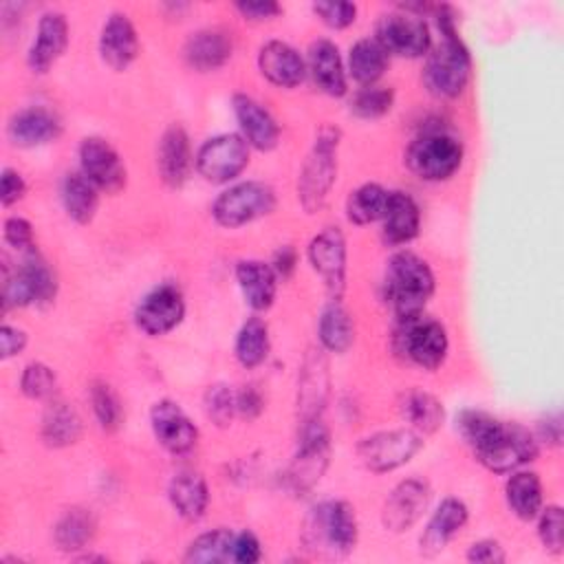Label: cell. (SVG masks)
Instances as JSON below:
<instances>
[{
    "label": "cell",
    "instance_id": "1",
    "mask_svg": "<svg viewBox=\"0 0 564 564\" xmlns=\"http://www.w3.org/2000/svg\"><path fill=\"white\" fill-rule=\"evenodd\" d=\"M430 11L434 13L441 42L427 51L423 84L434 97L454 99L469 82L471 57L456 29V11L449 4H434Z\"/></svg>",
    "mask_w": 564,
    "mask_h": 564
},
{
    "label": "cell",
    "instance_id": "2",
    "mask_svg": "<svg viewBox=\"0 0 564 564\" xmlns=\"http://www.w3.org/2000/svg\"><path fill=\"white\" fill-rule=\"evenodd\" d=\"M359 535L357 513L346 500H324L302 522V544L315 557L341 560L352 553Z\"/></svg>",
    "mask_w": 564,
    "mask_h": 564
},
{
    "label": "cell",
    "instance_id": "3",
    "mask_svg": "<svg viewBox=\"0 0 564 564\" xmlns=\"http://www.w3.org/2000/svg\"><path fill=\"white\" fill-rule=\"evenodd\" d=\"M434 286V273L421 256L412 251H397L390 256L383 278V297L397 319L423 313Z\"/></svg>",
    "mask_w": 564,
    "mask_h": 564
},
{
    "label": "cell",
    "instance_id": "4",
    "mask_svg": "<svg viewBox=\"0 0 564 564\" xmlns=\"http://www.w3.org/2000/svg\"><path fill=\"white\" fill-rule=\"evenodd\" d=\"M463 141L445 126L423 128L405 150V163L423 181H447L463 163Z\"/></svg>",
    "mask_w": 564,
    "mask_h": 564
},
{
    "label": "cell",
    "instance_id": "5",
    "mask_svg": "<svg viewBox=\"0 0 564 564\" xmlns=\"http://www.w3.org/2000/svg\"><path fill=\"white\" fill-rule=\"evenodd\" d=\"M341 132L333 126H322L311 152L306 154L297 176V198L306 214L324 207L337 178V148Z\"/></svg>",
    "mask_w": 564,
    "mask_h": 564
},
{
    "label": "cell",
    "instance_id": "6",
    "mask_svg": "<svg viewBox=\"0 0 564 564\" xmlns=\"http://www.w3.org/2000/svg\"><path fill=\"white\" fill-rule=\"evenodd\" d=\"M392 348L405 361L432 372L445 364L449 352V337L441 322L419 313L397 319Z\"/></svg>",
    "mask_w": 564,
    "mask_h": 564
},
{
    "label": "cell",
    "instance_id": "7",
    "mask_svg": "<svg viewBox=\"0 0 564 564\" xmlns=\"http://www.w3.org/2000/svg\"><path fill=\"white\" fill-rule=\"evenodd\" d=\"M275 189L264 181H240L223 189L212 203V216L220 227L236 229L269 216L275 209Z\"/></svg>",
    "mask_w": 564,
    "mask_h": 564
},
{
    "label": "cell",
    "instance_id": "8",
    "mask_svg": "<svg viewBox=\"0 0 564 564\" xmlns=\"http://www.w3.org/2000/svg\"><path fill=\"white\" fill-rule=\"evenodd\" d=\"M328 458H330V434L326 425L319 419L300 425L297 452L284 474L286 487L297 496L311 491L319 482L322 474L326 471Z\"/></svg>",
    "mask_w": 564,
    "mask_h": 564
},
{
    "label": "cell",
    "instance_id": "9",
    "mask_svg": "<svg viewBox=\"0 0 564 564\" xmlns=\"http://www.w3.org/2000/svg\"><path fill=\"white\" fill-rule=\"evenodd\" d=\"M375 40L388 55L408 59L423 57L432 48L430 26L423 13H416L408 7L383 13L375 26Z\"/></svg>",
    "mask_w": 564,
    "mask_h": 564
},
{
    "label": "cell",
    "instance_id": "10",
    "mask_svg": "<svg viewBox=\"0 0 564 564\" xmlns=\"http://www.w3.org/2000/svg\"><path fill=\"white\" fill-rule=\"evenodd\" d=\"M423 436L412 427L381 430L357 443V456L372 474H386L403 467L423 449Z\"/></svg>",
    "mask_w": 564,
    "mask_h": 564
},
{
    "label": "cell",
    "instance_id": "11",
    "mask_svg": "<svg viewBox=\"0 0 564 564\" xmlns=\"http://www.w3.org/2000/svg\"><path fill=\"white\" fill-rule=\"evenodd\" d=\"M249 156L251 148L240 132H223L203 141L194 154V167L207 183L223 185L242 174Z\"/></svg>",
    "mask_w": 564,
    "mask_h": 564
},
{
    "label": "cell",
    "instance_id": "12",
    "mask_svg": "<svg viewBox=\"0 0 564 564\" xmlns=\"http://www.w3.org/2000/svg\"><path fill=\"white\" fill-rule=\"evenodd\" d=\"M57 295V280L51 267L35 253H31L11 275H4L2 306L24 308L31 304L46 306Z\"/></svg>",
    "mask_w": 564,
    "mask_h": 564
},
{
    "label": "cell",
    "instance_id": "13",
    "mask_svg": "<svg viewBox=\"0 0 564 564\" xmlns=\"http://www.w3.org/2000/svg\"><path fill=\"white\" fill-rule=\"evenodd\" d=\"M478 463L494 474H509L540 454V443L531 430L520 423H502L498 434L480 449L474 452Z\"/></svg>",
    "mask_w": 564,
    "mask_h": 564
},
{
    "label": "cell",
    "instance_id": "14",
    "mask_svg": "<svg viewBox=\"0 0 564 564\" xmlns=\"http://www.w3.org/2000/svg\"><path fill=\"white\" fill-rule=\"evenodd\" d=\"M313 271L322 278L330 300H341L346 289V238L339 227H326L315 234L306 249Z\"/></svg>",
    "mask_w": 564,
    "mask_h": 564
},
{
    "label": "cell",
    "instance_id": "15",
    "mask_svg": "<svg viewBox=\"0 0 564 564\" xmlns=\"http://www.w3.org/2000/svg\"><path fill=\"white\" fill-rule=\"evenodd\" d=\"M185 317V297L176 284L163 282L148 291L134 308V324L150 337L174 330Z\"/></svg>",
    "mask_w": 564,
    "mask_h": 564
},
{
    "label": "cell",
    "instance_id": "16",
    "mask_svg": "<svg viewBox=\"0 0 564 564\" xmlns=\"http://www.w3.org/2000/svg\"><path fill=\"white\" fill-rule=\"evenodd\" d=\"M79 172L106 194H117L126 187L128 172L119 152L101 137H86L79 143Z\"/></svg>",
    "mask_w": 564,
    "mask_h": 564
},
{
    "label": "cell",
    "instance_id": "17",
    "mask_svg": "<svg viewBox=\"0 0 564 564\" xmlns=\"http://www.w3.org/2000/svg\"><path fill=\"white\" fill-rule=\"evenodd\" d=\"M330 394V372L326 350L322 346L308 348L300 381H297V421L300 425L317 421L324 412V405Z\"/></svg>",
    "mask_w": 564,
    "mask_h": 564
},
{
    "label": "cell",
    "instance_id": "18",
    "mask_svg": "<svg viewBox=\"0 0 564 564\" xmlns=\"http://www.w3.org/2000/svg\"><path fill=\"white\" fill-rule=\"evenodd\" d=\"M432 500V489L421 478H405L394 485L381 509V524L392 533L412 529L425 513Z\"/></svg>",
    "mask_w": 564,
    "mask_h": 564
},
{
    "label": "cell",
    "instance_id": "19",
    "mask_svg": "<svg viewBox=\"0 0 564 564\" xmlns=\"http://www.w3.org/2000/svg\"><path fill=\"white\" fill-rule=\"evenodd\" d=\"M150 425L159 445L176 456L194 449L198 441V427L172 399H161L150 408Z\"/></svg>",
    "mask_w": 564,
    "mask_h": 564
},
{
    "label": "cell",
    "instance_id": "20",
    "mask_svg": "<svg viewBox=\"0 0 564 564\" xmlns=\"http://www.w3.org/2000/svg\"><path fill=\"white\" fill-rule=\"evenodd\" d=\"M231 108L242 139L258 152H271L280 143V126L273 115L251 95L236 93Z\"/></svg>",
    "mask_w": 564,
    "mask_h": 564
},
{
    "label": "cell",
    "instance_id": "21",
    "mask_svg": "<svg viewBox=\"0 0 564 564\" xmlns=\"http://www.w3.org/2000/svg\"><path fill=\"white\" fill-rule=\"evenodd\" d=\"M159 176L167 187H183L194 167L192 143L181 123H172L163 130L156 148Z\"/></svg>",
    "mask_w": 564,
    "mask_h": 564
},
{
    "label": "cell",
    "instance_id": "22",
    "mask_svg": "<svg viewBox=\"0 0 564 564\" xmlns=\"http://www.w3.org/2000/svg\"><path fill=\"white\" fill-rule=\"evenodd\" d=\"M99 55L112 70H126L139 55V35L123 11H112L99 33Z\"/></svg>",
    "mask_w": 564,
    "mask_h": 564
},
{
    "label": "cell",
    "instance_id": "23",
    "mask_svg": "<svg viewBox=\"0 0 564 564\" xmlns=\"http://www.w3.org/2000/svg\"><path fill=\"white\" fill-rule=\"evenodd\" d=\"M68 46V20L59 11L42 13L35 31V40L26 53V64L33 73H46Z\"/></svg>",
    "mask_w": 564,
    "mask_h": 564
},
{
    "label": "cell",
    "instance_id": "24",
    "mask_svg": "<svg viewBox=\"0 0 564 564\" xmlns=\"http://www.w3.org/2000/svg\"><path fill=\"white\" fill-rule=\"evenodd\" d=\"M258 68L273 86L295 88L306 77V62L289 42L269 40L258 51Z\"/></svg>",
    "mask_w": 564,
    "mask_h": 564
},
{
    "label": "cell",
    "instance_id": "25",
    "mask_svg": "<svg viewBox=\"0 0 564 564\" xmlns=\"http://www.w3.org/2000/svg\"><path fill=\"white\" fill-rule=\"evenodd\" d=\"M306 53V70L315 86L328 97H344L348 93V75L337 44L322 37L311 42Z\"/></svg>",
    "mask_w": 564,
    "mask_h": 564
},
{
    "label": "cell",
    "instance_id": "26",
    "mask_svg": "<svg viewBox=\"0 0 564 564\" xmlns=\"http://www.w3.org/2000/svg\"><path fill=\"white\" fill-rule=\"evenodd\" d=\"M469 511L467 505L458 498H445L441 505L434 509L430 516L421 538H419V549L423 555H436L441 553L447 542L467 524Z\"/></svg>",
    "mask_w": 564,
    "mask_h": 564
},
{
    "label": "cell",
    "instance_id": "27",
    "mask_svg": "<svg viewBox=\"0 0 564 564\" xmlns=\"http://www.w3.org/2000/svg\"><path fill=\"white\" fill-rule=\"evenodd\" d=\"M7 134L18 148H37L55 141L62 134V123L48 108L31 106L9 119Z\"/></svg>",
    "mask_w": 564,
    "mask_h": 564
},
{
    "label": "cell",
    "instance_id": "28",
    "mask_svg": "<svg viewBox=\"0 0 564 564\" xmlns=\"http://www.w3.org/2000/svg\"><path fill=\"white\" fill-rule=\"evenodd\" d=\"M234 42L223 29H200L192 33L183 46L185 62L200 73L216 70L229 62Z\"/></svg>",
    "mask_w": 564,
    "mask_h": 564
},
{
    "label": "cell",
    "instance_id": "29",
    "mask_svg": "<svg viewBox=\"0 0 564 564\" xmlns=\"http://www.w3.org/2000/svg\"><path fill=\"white\" fill-rule=\"evenodd\" d=\"M421 212L416 200L408 192L392 189L386 214L381 218V236L390 247L408 245L419 236Z\"/></svg>",
    "mask_w": 564,
    "mask_h": 564
},
{
    "label": "cell",
    "instance_id": "30",
    "mask_svg": "<svg viewBox=\"0 0 564 564\" xmlns=\"http://www.w3.org/2000/svg\"><path fill=\"white\" fill-rule=\"evenodd\" d=\"M278 275L262 260H240L236 264V282L249 308L267 311L278 293Z\"/></svg>",
    "mask_w": 564,
    "mask_h": 564
},
{
    "label": "cell",
    "instance_id": "31",
    "mask_svg": "<svg viewBox=\"0 0 564 564\" xmlns=\"http://www.w3.org/2000/svg\"><path fill=\"white\" fill-rule=\"evenodd\" d=\"M167 498L174 511L187 520L198 522L209 505V487L207 480L192 469L174 474V478L167 485Z\"/></svg>",
    "mask_w": 564,
    "mask_h": 564
},
{
    "label": "cell",
    "instance_id": "32",
    "mask_svg": "<svg viewBox=\"0 0 564 564\" xmlns=\"http://www.w3.org/2000/svg\"><path fill=\"white\" fill-rule=\"evenodd\" d=\"M317 339L326 352L344 355L355 341V324L339 300H330L317 322Z\"/></svg>",
    "mask_w": 564,
    "mask_h": 564
},
{
    "label": "cell",
    "instance_id": "33",
    "mask_svg": "<svg viewBox=\"0 0 564 564\" xmlns=\"http://www.w3.org/2000/svg\"><path fill=\"white\" fill-rule=\"evenodd\" d=\"M62 205L70 220L77 225H88L99 207V189L82 174V172H68L62 181Z\"/></svg>",
    "mask_w": 564,
    "mask_h": 564
},
{
    "label": "cell",
    "instance_id": "34",
    "mask_svg": "<svg viewBox=\"0 0 564 564\" xmlns=\"http://www.w3.org/2000/svg\"><path fill=\"white\" fill-rule=\"evenodd\" d=\"M95 533H97L95 516L84 507H70L59 516L53 529V540L59 551L77 553L88 549Z\"/></svg>",
    "mask_w": 564,
    "mask_h": 564
},
{
    "label": "cell",
    "instance_id": "35",
    "mask_svg": "<svg viewBox=\"0 0 564 564\" xmlns=\"http://www.w3.org/2000/svg\"><path fill=\"white\" fill-rule=\"evenodd\" d=\"M505 498L511 513L524 522L535 520L542 509V480L535 471H516L505 485Z\"/></svg>",
    "mask_w": 564,
    "mask_h": 564
},
{
    "label": "cell",
    "instance_id": "36",
    "mask_svg": "<svg viewBox=\"0 0 564 564\" xmlns=\"http://www.w3.org/2000/svg\"><path fill=\"white\" fill-rule=\"evenodd\" d=\"M82 436V416L66 401H51L42 416V441L48 447H68Z\"/></svg>",
    "mask_w": 564,
    "mask_h": 564
},
{
    "label": "cell",
    "instance_id": "37",
    "mask_svg": "<svg viewBox=\"0 0 564 564\" xmlns=\"http://www.w3.org/2000/svg\"><path fill=\"white\" fill-rule=\"evenodd\" d=\"M388 62L390 55L375 37H361L348 51V75L361 86H372L386 73Z\"/></svg>",
    "mask_w": 564,
    "mask_h": 564
},
{
    "label": "cell",
    "instance_id": "38",
    "mask_svg": "<svg viewBox=\"0 0 564 564\" xmlns=\"http://www.w3.org/2000/svg\"><path fill=\"white\" fill-rule=\"evenodd\" d=\"M401 414L412 425V430H416L421 436L434 434L436 430H441L445 421L443 403L425 390L405 392L401 399Z\"/></svg>",
    "mask_w": 564,
    "mask_h": 564
},
{
    "label": "cell",
    "instance_id": "39",
    "mask_svg": "<svg viewBox=\"0 0 564 564\" xmlns=\"http://www.w3.org/2000/svg\"><path fill=\"white\" fill-rule=\"evenodd\" d=\"M234 540H236V533L225 527L205 531L189 542L183 555V562H189V564L234 562Z\"/></svg>",
    "mask_w": 564,
    "mask_h": 564
},
{
    "label": "cell",
    "instance_id": "40",
    "mask_svg": "<svg viewBox=\"0 0 564 564\" xmlns=\"http://www.w3.org/2000/svg\"><path fill=\"white\" fill-rule=\"evenodd\" d=\"M271 350V339H269V326L260 317H249L234 344V355L242 368H258L260 364L267 361Z\"/></svg>",
    "mask_w": 564,
    "mask_h": 564
},
{
    "label": "cell",
    "instance_id": "41",
    "mask_svg": "<svg viewBox=\"0 0 564 564\" xmlns=\"http://www.w3.org/2000/svg\"><path fill=\"white\" fill-rule=\"evenodd\" d=\"M390 189L379 183H364L355 192H350L346 200V216L355 225H370L383 218L388 207Z\"/></svg>",
    "mask_w": 564,
    "mask_h": 564
},
{
    "label": "cell",
    "instance_id": "42",
    "mask_svg": "<svg viewBox=\"0 0 564 564\" xmlns=\"http://www.w3.org/2000/svg\"><path fill=\"white\" fill-rule=\"evenodd\" d=\"M502 421H498L496 416L482 412V410H460L456 416V430L460 432V436L467 441V445L476 452L480 447H485L500 430Z\"/></svg>",
    "mask_w": 564,
    "mask_h": 564
},
{
    "label": "cell",
    "instance_id": "43",
    "mask_svg": "<svg viewBox=\"0 0 564 564\" xmlns=\"http://www.w3.org/2000/svg\"><path fill=\"white\" fill-rule=\"evenodd\" d=\"M90 405H93V414L104 432H117L121 427L123 408H121V401L110 383L99 381V379L90 383Z\"/></svg>",
    "mask_w": 564,
    "mask_h": 564
},
{
    "label": "cell",
    "instance_id": "44",
    "mask_svg": "<svg viewBox=\"0 0 564 564\" xmlns=\"http://www.w3.org/2000/svg\"><path fill=\"white\" fill-rule=\"evenodd\" d=\"M394 106V90L390 86H361L350 99V112L359 119H379Z\"/></svg>",
    "mask_w": 564,
    "mask_h": 564
},
{
    "label": "cell",
    "instance_id": "45",
    "mask_svg": "<svg viewBox=\"0 0 564 564\" xmlns=\"http://www.w3.org/2000/svg\"><path fill=\"white\" fill-rule=\"evenodd\" d=\"M203 405H205L207 419L214 425L227 427L234 421V416L238 414L236 412V390L231 386H227V383H212L205 390Z\"/></svg>",
    "mask_w": 564,
    "mask_h": 564
},
{
    "label": "cell",
    "instance_id": "46",
    "mask_svg": "<svg viewBox=\"0 0 564 564\" xmlns=\"http://www.w3.org/2000/svg\"><path fill=\"white\" fill-rule=\"evenodd\" d=\"M55 386H57V377H55L53 368L42 361L26 364L20 375V390L24 397H29L33 401L51 399L55 392Z\"/></svg>",
    "mask_w": 564,
    "mask_h": 564
},
{
    "label": "cell",
    "instance_id": "47",
    "mask_svg": "<svg viewBox=\"0 0 564 564\" xmlns=\"http://www.w3.org/2000/svg\"><path fill=\"white\" fill-rule=\"evenodd\" d=\"M538 535L544 549L553 555L562 553V507L546 505L538 513Z\"/></svg>",
    "mask_w": 564,
    "mask_h": 564
},
{
    "label": "cell",
    "instance_id": "48",
    "mask_svg": "<svg viewBox=\"0 0 564 564\" xmlns=\"http://www.w3.org/2000/svg\"><path fill=\"white\" fill-rule=\"evenodd\" d=\"M315 15L330 29H346L357 18V4L344 0H322L313 4Z\"/></svg>",
    "mask_w": 564,
    "mask_h": 564
},
{
    "label": "cell",
    "instance_id": "49",
    "mask_svg": "<svg viewBox=\"0 0 564 564\" xmlns=\"http://www.w3.org/2000/svg\"><path fill=\"white\" fill-rule=\"evenodd\" d=\"M2 236H4V242L18 251L33 247V225L22 216H9L4 220Z\"/></svg>",
    "mask_w": 564,
    "mask_h": 564
},
{
    "label": "cell",
    "instance_id": "50",
    "mask_svg": "<svg viewBox=\"0 0 564 564\" xmlns=\"http://www.w3.org/2000/svg\"><path fill=\"white\" fill-rule=\"evenodd\" d=\"M236 9L245 20H253V22L271 20L282 13V7L273 0H242V2H236Z\"/></svg>",
    "mask_w": 564,
    "mask_h": 564
},
{
    "label": "cell",
    "instance_id": "51",
    "mask_svg": "<svg viewBox=\"0 0 564 564\" xmlns=\"http://www.w3.org/2000/svg\"><path fill=\"white\" fill-rule=\"evenodd\" d=\"M26 192V183L22 178V174L13 167H4L2 176H0V200L4 207L18 203Z\"/></svg>",
    "mask_w": 564,
    "mask_h": 564
},
{
    "label": "cell",
    "instance_id": "52",
    "mask_svg": "<svg viewBox=\"0 0 564 564\" xmlns=\"http://www.w3.org/2000/svg\"><path fill=\"white\" fill-rule=\"evenodd\" d=\"M262 557V549H260V540L251 533V531H240L236 533L234 540V562L240 564H253Z\"/></svg>",
    "mask_w": 564,
    "mask_h": 564
},
{
    "label": "cell",
    "instance_id": "53",
    "mask_svg": "<svg viewBox=\"0 0 564 564\" xmlns=\"http://www.w3.org/2000/svg\"><path fill=\"white\" fill-rule=\"evenodd\" d=\"M467 560L469 562H482V564H500L507 560L505 549L496 540H478L467 549Z\"/></svg>",
    "mask_w": 564,
    "mask_h": 564
},
{
    "label": "cell",
    "instance_id": "54",
    "mask_svg": "<svg viewBox=\"0 0 564 564\" xmlns=\"http://www.w3.org/2000/svg\"><path fill=\"white\" fill-rule=\"evenodd\" d=\"M262 410H264L262 394L253 386L236 390V412H238V416L251 421V419H258L262 414Z\"/></svg>",
    "mask_w": 564,
    "mask_h": 564
},
{
    "label": "cell",
    "instance_id": "55",
    "mask_svg": "<svg viewBox=\"0 0 564 564\" xmlns=\"http://www.w3.org/2000/svg\"><path fill=\"white\" fill-rule=\"evenodd\" d=\"M26 333L18 326H11V324H2L0 328V357L2 359H9V357H15L20 355L24 348H26Z\"/></svg>",
    "mask_w": 564,
    "mask_h": 564
},
{
    "label": "cell",
    "instance_id": "56",
    "mask_svg": "<svg viewBox=\"0 0 564 564\" xmlns=\"http://www.w3.org/2000/svg\"><path fill=\"white\" fill-rule=\"evenodd\" d=\"M535 438L538 443H546L551 447H557L560 441H562V416L560 412H553V414H546L540 423H538V432H535Z\"/></svg>",
    "mask_w": 564,
    "mask_h": 564
},
{
    "label": "cell",
    "instance_id": "57",
    "mask_svg": "<svg viewBox=\"0 0 564 564\" xmlns=\"http://www.w3.org/2000/svg\"><path fill=\"white\" fill-rule=\"evenodd\" d=\"M295 264H297V251H295L291 245L280 247V249L275 251V256H273V262H271L275 275L282 278V280H286V278L293 275Z\"/></svg>",
    "mask_w": 564,
    "mask_h": 564
}]
</instances>
